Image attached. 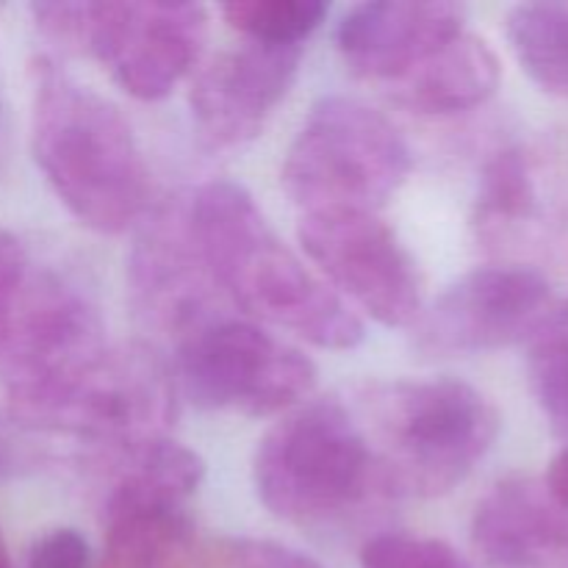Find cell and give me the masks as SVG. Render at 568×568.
<instances>
[{
    "label": "cell",
    "mask_w": 568,
    "mask_h": 568,
    "mask_svg": "<svg viewBox=\"0 0 568 568\" xmlns=\"http://www.w3.org/2000/svg\"><path fill=\"white\" fill-rule=\"evenodd\" d=\"M503 64L491 44L460 31L422 64L388 83L386 94L403 109L425 116L464 114L497 94Z\"/></svg>",
    "instance_id": "18"
},
{
    "label": "cell",
    "mask_w": 568,
    "mask_h": 568,
    "mask_svg": "<svg viewBox=\"0 0 568 568\" xmlns=\"http://www.w3.org/2000/svg\"><path fill=\"white\" fill-rule=\"evenodd\" d=\"M189 211L211 275L236 308L320 349L364 342V320L277 236L242 183H203L189 192Z\"/></svg>",
    "instance_id": "1"
},
{
    "label": "cell",
    "mask_w": 568,
    "mask_h": 568,
    "mask_svg": "<svg viewBox=\"0 0 568 568\" xmlns=\"http://www.w3.org/2000/svg\"><path fill=\"white\" fill-rule=\"evenodd\" d=\"M128 288L139 314L181 342L222 316V288L209 270L192 225L189 192L172 194L139 220L128 255Z\"/></svg>",
    "instance_id": "12"
},
{
    "label": "cell",
    "mask_w": 568,
    "mask_h": 568,
    "mask_svg": "<svg viewBox=\"0 0 568 568\" xmlns=\"http://www.w3.org/2000/svg\"><path fill=\"white\" fill-rule=\"evenodd\" d=\"M410 148L375 105L327 94L286 150L281 183L303 214H381L410 175Z\"/></svg>",
    "instance_id": "5"
},
{
    "label": "cell",
    "mask_w": 568,
    "mask_h": 568,
    "mask_svg": "<svg viewBox=\"0 0 568 568\" xmlns=\"http://www.w3.org/2000/svg\"><path fill=\"white\" fill-rule=\"evenodd\" d=\"M303 48L242 39L200 61L189 87V109L200 139L214 150L253 142L292 92Z\"/></svg>",
    "instance_id": "13"
},
{
    "label": "cell",
    "mask_w": 568,
    "mask_h": 568,
    "mask_svg": "<svg viewBox=\"0 0 568 568\" xmlns=\"http://www.w3.org/2000/svg\"><path fill=\"white\" fill-rule=\"evenodd\" d=\"M227 564L231 568H325L316 558L270 541V538H236L227 544Z\"/></svg>",
    "instance_id": "24"
},
{
    "label": "cell",
    "mask_w": 568,
    "mask_h": 568,
    "mask_svg": "<svg viewBox=\"0 0 568 568\" xmlns=\"http://www.w3.org/2000/svg\"><path fill=\"white\" fill-rule=\"evenodd\" d=\"M175 375L142 344L105 347L64 381L9 399L17 427L89 447L164 436L178 414Z\"/></svg>",
    "instance_id": "6"
},
{
    "label": "cell",
    "mask_w": 568,
    "mask_h": 568,
    "mask_svg": "<svg viewBox=\"0 0 568 568\" xmlns=\"http://www.w3.org/2000/svg\"><path fill=\"white\" fill-rule=\"evenodd\" d=\"M28 568H92V547L75 527H55L31 544Z\"/></svg>",
    "instance_id": "23"
},
{
    "label": "cell",
    "mask_w": 568,
    "mask_h": 568,
    "mask_svg": "<svg viewBox=\"0 0 568 568\" xmlns=\"http://www.w3.org/2000/svg\"><path fill=\"white\" fill-rule=\"evenodd\" d=\"M105 342V322L92 294L55 270L28 272L0 336V381L9 399L64 381Z\"/></svg>",
    "instance_id": "11"
},
{
    "label": "cell",
    "mask_w": 568,
    "mask_h": 568,
    "mask_svg": "<svg viewBox=\"0 0 568 568\" xmlns=\"http://www.w3.org/2000/svg\"><path fill=\"white\" fill-rule=\"evenodd\" d=\"M552 178L541 150L508 144L483 164L471 205V227L483 247L514 253L538 244L552 227Z\"/></svg>",
    "instance_id": "16"
},
{
    "label": "cell",
    "mask_w": 568,
    "mask_h": 568,
    "mask_svg": "<svg viewBox=\"0 0 568 568\" xmlns=\"http://www.w3.org/2000/svg\"><path fill=\"white\" fill-rule=\"evenodd\" d=\"M530 388L549 427L568 444V338L538 331L530 342Z\"/></svg>",
    "instance_id": "21"
},
{
    "label": "cell",
    "mask_w": 568,
    "mask_h": 568,
    "mask_svg": "<svg viewBox=\"0 0 568 568\" xmlns=\"http://www.w3.org/2000/svg\"><path fill=\"white\" fill-rule=\"evenodd\" d=\"M358 564L361 568H475L442 538L397 530L366 538Z\"/></svg>",
    "instance_id": "22"
},
{
    "label": "cell",
    "mask_w": 568,
    "mask_h": 568,
    "mask_svg": "<svg viewBox=\"0 0 568 568\" xmlns=\"http://www.w3.org/2000/svg\"><path fill=\"white\" fill-rule=\"evenodd\" d=\"M209 9L172 0H92L83 53L142 103L170 98L203 59Z\"/></svg>",
    "instance_id": "9"
},
{
    "label": "cell",
    "mask_w": 568,
    "mask_h": 568,
    "mask_svg": "<svg viewBox=\"0 0 568 568\" xmlns=\"http://www.w3.org/2000/svg\"><path fill=\"white\" fill-rule=\"evenodd\" d=\"M541 483L555 503L568 508V444L558 455H555L552 460H549L547 475L541 477Z\"/></svg>",
    "instance_id": "27"
},
{
    "label": "cell",
    "mask_w": 568,
    "mask_h": 568,
    "mask_svg": "<svg viewBox=\"0 0 568 568\" xmlns=\"http://www.w3.org/2000/svg\"><path fill=\"white\" fill-rule=\"evenodd\" d=\"M28 272H31V261H28L26 247L14 233L0 227V336L6 331L11 311H14L20 288L26 283Z\"/></svg>",
    "instance_id": "25"
},
{
    "label": "cell",
    "mask_w": 568,
    "mask_h": 568,
    "mask_svg": "<svg viewBox=\"0 0 568 568\" xmlns=\"http://www.w3.org/2000/svg\"><path fill=\"white\" fill-rule=\"evenodd\" d=\"M342 399L392 499L444 497L477 469L499 436L491 399L455 377L369 381L347 388Z\"/></svg>",
    "instance_id": "3"
},
{
    "label": "cell",
    "mask_w": 568,
    "mask_h": 568,
    "mask_svg": "<svg viewBox=\"0 0 568 568\" xmlns=\"http://www.w3.org/2000/svg\"><path fill=\"white\" fill-rule=\"evenodd\" d=\"M28 466H33L31 447L20 442L11 427L0 425V486L20 477Z\"/></svg>",
    "instance_id": "26"
},
{
    "label": "cell",
    "mask_w": 568,
    "mask_h": 568,
    "mask_svg": "<svg viewBox=\"0 0 568 568\" xmlns=\"http://www.w3.org/2000/svg\"><path fill=\"white\" fill-rule=\"evenodd\" d=\"M541 331H549V333H555V336L568 338V300H566V303L555 305L552 316H549L547 325H544Z\"/></svg>",
    "instance_id": "28"
},
{
    "label": "cell",
    "mask_w": 568,
    "mask_h": 568,
    "mask_svg": "<svg viewBox=\"0 0 568 568\" xmlns=\"http://www.w3.org/2000/svg\"><path fill=\"white\" fill-rule=\"evenodd\" d=\"M516 61L544 92L568 98V3H519L505 17Z\"/></svg>",
    "instance_id": "19"
},
{
    "label": "cell",
    "mask_w": 568,
    "mask_h": 568,
    "mask_svg": "<svg viewBox=\"0 0 568 568\" xmlns=\"http://www.w3.org/2000/svg\"><path fill=\"white\" fill-rule=\"evenodd\" d=\"M466 31V11L444 0H369L338 17L336 50L347 70L386 89Z\"/></svg>",
    "instance_id": "14"
},
{
    "label": "cell",
    "mask_w": 568,
    "mask_h": 568,
    "mask_svg": "<svg viewBox=\"0 0 568 568\" xmlns=\"http://www.w3.org/2000/svg\"><path fill=\"white\" fill-rule=\"evenodd\" d=\"M300 247L316 275L383 327H414L425 283L410 250L381 214H303Z\"/></svg>",
    "instance_id": "8"
},
{
    "label": "cell",
    "mask_w": 568,
    "mask_h": 568,
    "mask_svg": "<svg viewBox=\"0 0 568 568\" xmlns=\"http://www.w3.org/2000/svg\"><path fill=\"white\" fill-rule=\"evenodd\" d=\"M555 305L552 286L532 266H480L449 283L422 311L414 344L427 358H460L530 344Z\"/></svg>",
    "instance_id": "10"
},
{
    "label": "cell",
    "mask_w": 568,
    "mask_h": 568,
    "mask_svg": "<svg viewBox=\"0 0 568 568\" xmlns=\"http://www.w3.org/2000/svg\"><path fill=\"white\" fill-rule=\"evenodd\" d=\"M220 11L242 39L303 48L305 39L322 28L331 6L322 0H233Z\"/></svg>",
    "instance_id": "20"
},
{
    "label": "cell",
    "mask_w": 568,
    "mask_h": 568,
    "mask_svg": "<svg viewBox=\"0 0 568 568\" xmlns=\"http://www.w3.org/2000/svg\"><path fill=\"white\" fill-rule=\"evenodd\" d=\"M31 150L59 203L83 227L116 236L150 209V170L122 111L53 59L31 67Z\"/></svg>",
    "instance_id": "2"
},
{
    "label": "cell",
    "mask_w": 568,
    "mask_h": 568,
    "mask_svg": "<svg viewBox=\"0 0 568 568\" xmlns=\"http://www.w3.org/2000/svg\"><path fill=\"white\" fill-rule=\"evenodd\" d=\"M471 541L499 568H568V508L541 477H505L477 503Z\"/></svg>",
    "instance_id": "15"
},
{
    "label": "cell",
    "mask_w": 568,
    "mask_h": 568,
    "mask_svg": "<svg viewBox=\"0 0 568 568\" xmlns=\"http://www.w3.org/2000/svg\"><path fill=\"white\" fill-rule=\"evenodd\" d=\"M175 383L197 408L264 419L308 403L316 366L255 322L222 314L178 342Z\"/></svg>",
    "instance_id": "7"
},
{
    "label": "cell",
    "mask_w": 568,
    "mask_h": 568,
    "mask_svg": "<svg viewBox=\"0 0 568 568\" xmlns=\"http://www.w3.org/2000/svg\"><path fill=\"white\" fill-rule=\"evenodd\" d=\"M253 486L275 519L303 530H338L392 503L342 397L283 414L255 447Z\"/></svg>",
    "instance_id": "4"
},
{
    "label": "cell",
    "mask_w": 568,
    "mask_h": 568,
    "mask_svg": "<svg viewBox=\"0 0 568 568\" xmlns=\"http://www.w3.org/2000/svg\"><path fill=\"white\" fill-rule=\"evenodd\" d=\"M0 568H14L9 558V549H6V541H3V532H0Z\"/></svg>",
    "instance_id": "29"
},
{
    "label": "cell",
    "mask_w": 568,
    "mask_h": 568,
    "mask_svg": "<svg viewBox=\"0 0 568 568\" xmlns=\"http://www.w3.org/2000/svg\"><path fill=\"white\" fill-rule=\"evenodd\" d=\"M98 568H203L197 525L175 499H111L100 505Z\"/></svg>",
    "instance_id": "17"
}]
</instances>
